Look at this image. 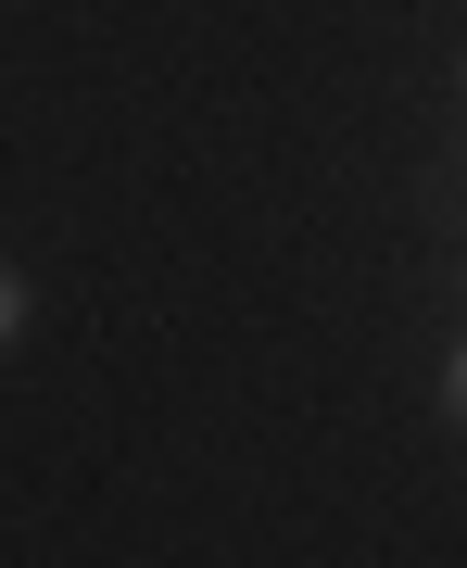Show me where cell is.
<instances>
[{
  "label": "cell",
  "mask_w": 467,
  "mask_h": 568,
  "mask_svg": "<svg viewBox=\"0 0 467 568\" xmlns=\"http://www.w3.org/2000/svg\"><path fill=\"white\" fill-rule=\"evenodd\" d=\"M13 328H26V265H0V354H13Z\"/></svg>",
  "instance_id": "obj_1"
},
{
  "label": "cell",
  "mask_w": 467,
  "mask_h": 568,
  "mask_svg": "<svg viewBox=\"0 0 467 568\" xmlns=\"http://www.w3.org/2000/svg\"><path fill=\"white\" fill-rule=\"evenodd\" d=\"M443 417H455V429H467V342H455V354H443Z\"/></svg>",
  "instance_id": "obj_2"
}]
</instances>
